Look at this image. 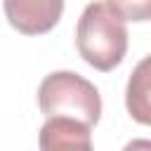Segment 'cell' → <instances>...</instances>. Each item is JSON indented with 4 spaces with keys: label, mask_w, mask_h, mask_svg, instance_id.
Masks as SVG:
<instances>
[{
    "label": "cell",
    "mask_w": 151,
    "mask_h": 151,
    "mask_svg": "<svg viewBox=\"0 0 151 151\" xmlns=\"http://www.w3.org/2000/svg\"><path fill=\"white\" fill-rule=\"evenodd\" d=\"M40 151H94L87 125L71 118H47L38 134Z\"/></svg>",
    "instance_id": "cell-4"
},
{
    "label": "cell",
    "mask_w": 151,
    "mask_h": 151,
    "mask_svg": "<svg viewBox=\"0 0 151 151\" xmlns=\"http://www.w3.org/2000/svg\"><path fill=\"white\" fill-rule=\"evenodd\" d=\"M123 151H151V139H132L123 146Z\"/></svg>",
    "instance_id": "cell-7"
},
{
    "label": "cell",
    "mask_w": 151,
    "mask_h": 151,
    "mask_svg": "<svg viewBox=\"0 0 151 151\" xmlns=\"http://www.w3.org/2000/svg\"><path fill=\"white\" fill-rule=\"evenodd\" d=\"M76 47L97 71L116 68L127 52V26L116 2L85 5L76 26Z\"/></svg>",
    "instance_id": "cell-1"
},
{
    "label": "cell",
    "mask_w": 151,
    "mask_h": 151,
    "mask_svg": "<svg viewBox=\"0 0 151 151\" xmlns=\"http://www.w3.org/2000/svg\"><path fill=\"white\" fill-rule=\"evenodd\" d=\"M2 7L9 24L26 35L47 33L64 12L61 0H5Z\"/></svg>",
    "instance_id": "cell-3"
},
{
    "label": "cell",
    "mask_w": 151,
    "mask_h": 151,
    "mask_svg": "<svg viewBox=\"0 0 151 151\" xmlns=\"http://www.w3.org/2000/svg\"><path fill=\"white\" fill-rule=\"evenodd\" d=\"M38 106L47 118H71L87 127L101 118L99 90L76 71H52L38 85Z\"/></svg>",
    "instance_id": "cell-2"
},
{
    "label": "cell",
    "mask_w": 151,
    "mask_h": 151,
    "mask_svg": "<svg viewBox=\"0 0 151 151\" xmlns=\"http://www.w3.org/2000/svg\"><path fill=\"white\" fill-rule=\"evenodd\" d=\"M118 12L125 17V21H146L151 19V2L142 0V2H116Z\"/></svg>",
    "instance_id": "cell-6"
},
{
    "label": "cell",
    "mask_w": 151,
    "mask_h": 151,
    "mask_svg": "<svg viewBox=\"0 0 151 151\" xmlns=\"http://www.w3.org/2000/svg\"><path fill=\"white\" fill-rule=\"evenodd\" d=\"M125 109L132 120L151 125V54L137 61L125 85Z\"/></svg>",
    "instance_id": "cell-5"
}]
</instances>
